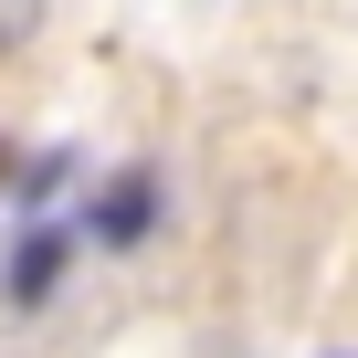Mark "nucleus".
<instances>
[{"label":"nucleus","instance_id":"nucleus-1","mask_svg":"<svg viewBox=\"0 0 358 358\" xmlns=\"http://www.w3.org/2000/svg\"><path fill=\"white\" fill-rule=\"evenodd\" d=\"M148 211H158L148 179H116V190L95 201V243H137V232H148Z\"/></svg>","mask_w":358,"mask_h":358},{"label":"nucleus","instance_id":"nucleus-2","mask_svg":"<svg viewBox=\"0 0 358 358\" xmlns=\"http://www.w3.org/2000/svg\"><path fill=\"white\" fill-rule=\"evenodd\" d=\"M53 274H64V232L43 222V232L22 243V264H11V285H22V295H53Z\"/></svg>","mask_w":358,"mask_h":358},{"label":"nucleus","instance_id":"nucleus-3","mask_svg":"<svg viewBox=\"0 0 358 358\" xmlns=\"http://www.w3.org/2000/svg\"><path fill=\"white\" fill-rule=\"evenodd\" d=\"M32 32H43V0H0V53H22Z\"/></svg>","mask_w":358,"mask_h":358},{"label":"nucleus","instance_id":"nucleus-4","mask_svg":"<svg viewBox=\"0 0 358 358\" xmlns=\"http://www.w3.org/2000/svg\"><path fill=\"white\" fill-rule=\"evenodd\" d=\"M64 169H74V158H64V148H43V158L22 169V190H32V201H43V190H64Z\"/></svg>","mask_w":358,"mask_h":358}]
</instances>
